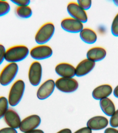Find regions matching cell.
<instances>
[{
  "instance_id": "1",
  "label": "cell",
  "mask_w": 118,
  "mask_h": 133,
  "mask_svg": "<svg viewBox=\"0 0 118 133\" xmlns=\"http://www.w3.org/2000/svg\"><path fill=\"white\" fill-rule=\"evenodd\" d=\"M30 54L28 48L24 45H17L6 50L5 60L8 63H16L25 59Z\"/></svg>"
},
{
  "instance_id": "2",
  "label": "cell",
  "mask_w": 118,
  "mask_h": 133,
  "mask_svg": "<svg viewBox=\"0 0 118 133\" xmlns=\"http://www.w3.org/2000/svg\"><path fill=\"white\" fill-rule=\"evenodd\" d=\"M25 84L23 80L19 79L12 84L8 93V99L9 105H17L22 98L24 93Z\"/></svg>"
},
{
  "instance_id": "3",
  "label": "cell",
  "mask_w": 118,
  "mask_h": 133,
  "mask_svg": "<svg viewBox=\"0 0 118 133\" xmlns=\"http://www.w3.org/2000/svg\"><path fill=\"white\" fill-rule=\"evenodd\" d=\"M55 26L53 23L48 22L42 25L38 29L35 36L36 43L45 44L52 37L54 34Z\"/></svg>"
},
{
  "instance_id": "4",
  "label": "cell",
  "mask_w": 118,
  "mask_h": 133,
  "mask_svg": "<svg viewBox=\"0 0 118 133\" xmlns=\"http://www.w3.org/2000/svg\"><path fill=\"white\" fill-rule=\"evenodd\" d=\"M18 70L17 63H8L0 72V84L7 86L11 84L17 75Z\"/></svg>"
},
{
  "instance_id": "5",
  "label": "cell",
  "mask_w": 118,
  "mask_h": 133,
  "mask_svg": "<svg viewBox=\"0 0 118 133\" xmlns=\"http://www.w3.org/2000/svg\"><path fill=\"white\" fill-rule=\"evenodd\" d=\"M55 87L57 89L65 93L74 92L78 88V82L73 78H59L55 82Z\"/></svg>"
},
{
  "instance_id": "6",
  "label": "cell",
  "mask_w": 118,
  "mask_h": 133,
  "mask_svg": "<svg viewBox=\"0 0 118 133\" xmlns=\"http://www.w3.org/2000/svg\"><path fill=\"white\" fill-rule=\"evenodd\" d=\"M53 54V50L49 46L39 44L34 47L30 50L31 57L35 60H39L49 58Z\"/></svg>"
},
{
  "instance_id": "7",
  "label": "cell",
  "mask_w": 118,
  "mask_h": 133,
  "mask_svg": "<svg viewBox=\"0 0 118 133\" xmlns=\"http://www.w3.org/2000/svg\"><path fill=\"white\" fill-rule=\"evenodd\" d=\"M67 10L71 17L83 23L87 21L88 17L86 12L79 6L77 2H72L68 3L67 6Z\"/></svg>"
},
{
  "instance_id": "8",
  "label": "cell",
  "mask_w": 118,
  "mask_h": 133,
  "mask_svg": "<svg viewBox=\"0 0 118 133\" xmlns=\"http://www.w3.org/2000/svg\"><path fill=\"white\" fill-rule=\"evenodd\" d=\"M42 67L41 63L35 61L31 63L28 72L29 82L33 86H37L41 82L42 76Z\"/></svg>"
},
{
  "instance_id": "9",
  "label": "cell",
  "mask_w": 118,
  "mask_h": 133,
  "mask_svg": "<svg viewBox=\"0 0 118 133\" xmlns=\"http://www.w3.org/2000/svg\"><path fill=\"white\" fill-rule=\"evenodd\" d=\"M61 25L64 31L72 33H79L84 28L83 23L71 17L62 19Z\"/></svg>"
},
{
  "instance_id": "10",
  "label": "cell",
  "mask_w": 118,
  "mask_h": 133,
  "mask_svg": "<svg viewBox=\"0 0 118 133\" xmlns=\"http://www.w3.org/2000/svg\"><path fill=\"white\" fill-rule=\"evenodd\" d=\"M41 121L40 116L36 114L27 116L21 120L19 128L20 130L25 132L35 129L40 125Z\"/></svg>"
},
{
  "instance_id": "11",
  "label": "cell",
  "mask_w": 118,
  "mask_h": 133,
  "mask_svg": "<svg viewBox=\"0 0 118 133\" xmlns=\"http://www.w3.org/2000/svg\"><path fill=\"white\" fill-rule=\"evenodd\" d=\"M55 87V82L52 79H48L38 88L37 96L39 99L44 100L49 97L53 93Z\"/></svg>"
},
{
  "instance_id": "12",
  "label": "cell",
  "mask_w": 118,
  "mask_h": 133,
  "mask_svg": "<svg viewBox=\"0 0 118 133\" xmlns=\"http://www.w3.org/2000/svg\"><path fill=\"white\" fill-rule=\"evenodd\" d=\"M3 118L8 127L16 129L19 128L21 120L18 113L14 109L9 108Z\"/></svg>"
},
{
  "instance_id": "13",
  "label": "cell",
  "mask_w": 118,
  "mask_h": 133,
  "mask_svg": "<svg viewBox=\"0 0 118 133\" xmlns=\"http://www.w3.org/2000/svg\"><path fill=\"white\" fill-rule=\"evenodd\" d=\"M55 71L61 77L73 78L76 76L75 68L72 64L66 62H62L57 64Z\"/></svg>"
},
{
  "instance_id": "14",
  "label": "cell",
  "mask_w": 118,
  "mask_h": 133,
  "mask_svg": "<svg viewBox=\"0 0 118 133\" xmlns=\"http://www.w3.org/2000/svg\"><path fill=\"white\" fill-rule=\"evenodd\" d=\"M95 62L87 58L84 59L78 63L75 68V75L77 76H84L91 72L95 67Z\"/></svg>"
},
{
  "instance_id": "15",
  "label": "cell",
  "mask_w": 118,
  "mask_h": 133,
  "mask_svg": "<svg viewBox=\"0 0 118 133\" xmlns=\"http://www.w3.org/2000/svg\"><path fill=\"white\" fill-rule=\"evenodd\" d=\"M108 124L107 118L104 116H94L89 119L87 123L88 128L93 130L103 129Z\"/></svg>"
},
{
  "instance_id": "16",
  "label": "cell",
  "mask_w": 118,
  "mask_h": 133,
  "mask_svg": "<svg viewBox=\"0 0 118 133\" xmlns=\"http://www.w3.org/2000/svg\"><path fill=\"white\" fill-rule=\"evenodd\" d=\"M106 50L100 46L91 48L88 50L86 53L87 58L95 62L103 60L106 57Z\"/></svg>"
},
{
  "instance_id": "17",
  "label": "cell",
  "mask_w": 118,
  "mask_h": 133,
  "mask_svg": "<svg viewBox=\"0 0 118 133\" xmlns=\"http://www.w3.org/2000/svg\"><path fill=\"white\" fill-rule=\"evenodd\" d=\"M113 91V88L110 85L104 84L96 87L92 92V96L96 100H101L107 98Z\"/></svg>"
},
{
  "instance_id": "18",
  "label": "cell",
  "mask_w": 118,
  "mask_h": 133,
  "mask_svg": "<svg viewBox=\"0 0 118 133\" xmlns=\"http://www.w3.org/2000/svg\"><path fill=\"white\" fill-rule=\"evenodd\" d=\"M80 39L88 44H93L97 41V34L96 32L91 28H83L80 32Z\"/></svg>"
},
{
  "instance_id": "19",
  "label": "cell",
  "mask_w": 118,
  "mask_h": 133,
  "mask_svg": "<svg viewBox=\"0 0 118 133\" xmlns=\"http://www.w3.org/2000/svg\"><path fill=\"white\" fill-rule=\"evenodd\" d=\"M99 104L102 111L108 116H111L115 111L114 104L112 101L108 98L100 100Z\"/></svg>"
},
{
  "instance_id": "20",
  "label": "cell",
  "mask_w": 118,
  "mask_h": 133,
  "mask_svg": "<svg viewBox=\"0 0 118 133\" xmlns=\"http://www.w3.org/2000/svg\"><path fill=\"white\" fill-rule=\"evenodd\" d=\"M15 12L18 17L22 19L30 18L33 14L32 8L29 6H17Z\"/></svg>"
},
{
  "instance_id": "21",
  "label": "cell",
  "mask_w": 118,
  "mask_h": 133,
  "mask_svg": "<svg viewBox=\"0 0 118 133\" xmlns=\"http://www.w3.org/2000/svg\"><path fill=\"white\" fill-rule=\"evenodd\" d=\"M9 103L7 98L0 97V119L3 118L5 113L9 109Z\"/></svg>"
},
{
  "instance_id": "22",
  "label": "cell",
  "mask_w": 118,
  "mask_h": 133,
  "mask_svg": "<svg viewBox=\"0 0 118 133\" xmlns=\"http://www.w3.org/2000/svg\"><path fill=\"white\" fill-rule=\"evenodd\" d=\"M10 9V4L7 1L0 0V17L8 14Z\"/></svg>"
},
{
  "instance_id": "23",
  "label": "cell",
  "mask_w": 118,
  "mask_h": 133,
  "mask_svg": "<svg viewBox=\"0 0 118 133\" xmlns=\"http://www.w3.org/2000/svg\"><path fill=\"white\" fill-rule=\"evenodd\" d=\"M111 31L114 36L118 37V12L113 19L111 27Z\"/></svg>"
},
{
  "instance_id": "24",
  "label": "cell",
  "mask_w": 118,
  "mask_h": 133,
  "mask_svg": "<svg viewBox=\"0 0 118 133\" xmlns=\"http://www.w3.org/2000/svg\"><path fill=\"white\" fill-rule=\"evenodd\" d=\"M77 3L79 6L84 10L90 9L92 6V1L91 0H78Z\"/></svg>"
},
{
  "instance_id": "25",
  "label": "cell",
  "mask_w": 118,
  "mask_h": 133,
  "mask_svg": "<svg viewBox=\"0 0 118 133\" xmlns=\"http://www.w3.org/2000/svg\"><path fill=\"white\" fill-rule=\"evenodd\" d=\"M110 124L113 127H118V109L112 115L110 119Z\"/></svg>"
},
{
  "instance_id": "26",
  "label": "cell",
  "mask_w": 118,
  "mask_h": 133,
  "mask_svg": "<svg viewBox=\"0 0 118 133\" xmlns=\"http://www.w3.org/2000/svg\"><path fill=\"white\" fill-rule=\"evenodd\" d=\"M11 2L17 6H29L31 3L30 0H12Z\"/></svg>"
},
{
  "instance_id": "27",
  "label": "cell",
  "mask_w": 118,
  "mask_h": 133,
  "mask_svg": "<svg viewBox=\"0 0 118 133\" xmlns=\"http://www.w3.org/2000/svg\"><path fill=\"white\" fill-rule=\"evenodd\" d=\"M6 50L5 46L0 44V65L5 60Z\"/></svg>"
},
{
  "instance_id": "28",
  "label": "cell",
  "mask_w": 118,
  "mask_h": 133,
  "mask_svg": "<svg viewBox=\"0 0 118 133\" xmlns=\"http://www.w3.org/2000/svg\"><path fill=\"white\" fill-rule=\"evenodd\" d=\"M0 133H18V132L16 129L8 127L1 129Z\"/></svg>"
},
{
  "instance_id": "29",
  "label": "cell",
  "mask_w": 118,
  "mask_h": 133,
  "mask_svg": "<svg viewBox=\"0 0 118 133\" xmlns=\"http://www.w3.org/2000/svg\"><path fill=\"white\" fill-rule=\"evenodd\" d=\"M74 133H92V131L87 127H86L77 130Z\"/></svg>"
},
{
  "instance_id": "30",
  "label": "cell",
  "mask_w": 118,
  "mask_h": 133,
  "mask_svg": "<svg viewBox=\"0 0 118 133\" xmlns=\"http://www.w3.org/2000/svg\"><path fill=\"white\" fill-rule=\"evenodd\" d=\"M104 133H118V130L113 128H108L105 130Z\"/></svg>"
},
{
  "instance_id": "31",
  "label": "cell",
  "mask_w": 118,
  "mask_h": 133,
  "mask_svg": "<svg viewBox=\"0 0 118 133\" xmlns=\"http://www.w3.org/2000/svg\"><path fill=\"white\" fill-rule=\"evenodd\" d=\"M24 133H44L43 131L40 129H34L29 131L26 132H25Z\"/></svg>"
},
{
  "instance_id": "32",
  "label": "cell",
  "mask_w": 118,
  "mask_h": 133,
  "mask_svg": "<svg viewBox=\"0 0 118 133\" xmlns=\"http://www.w3.org/2000/svg\"><path fill=\"white\" fill-rule=\"evenodd\" d=\"M57 133H72V132L70 129L65 128L61 130Z\"/></svg>"
},
{
  "instance_id": "33",
  "label": "cell",
  "mask_w": 118,
  "mask_h": 133,
  "mask_svg": "<svg viewBox=\"0 0 118 133\" xmlns=\"http://www.w3.org/2000/svg\"><path fill=\"white\" fill-rule=\"evenodd\" d=\"M114 94L115 97L118 98V85L114 89Z\"/></svg>"
},
{
  "instance_id": "34",
  "label": "cell",
  "mask_w": 118,
  "mask_h": 133,
  "mask_svg": "<svg viewBox=\"0 0 118 133\" xmlns=\"http://www.w3.org/2000/svg\"><path fill=\"white\" fill-rule=\"evenodd\" d=\"M113 2H114V4L116 5V6H118V0H114L113 1Z\"/></svg>"
}]
</instances>
